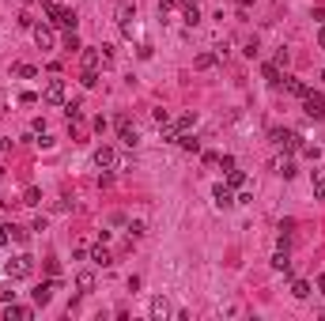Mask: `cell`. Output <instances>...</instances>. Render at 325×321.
<instances>
[{
	"instance_id": "obj_15",
	"label": "cell",
	"mask_w": 325,
	"mask_h": 321,
	"mask_svg": "<svg viewBox=\"0 0 325 321\" xmlns=\"http://www.w3.org/2000/svg\"><path fill=\"white\" fill-rule=\"evenodd\" d=\"M91 261H95V265H102V268H106V265H113V257H110V249H106V246H102V242H99V246H95V249H91Z\"/></svg>"
},
{
	"instance_id": "obj_20",
	"label": "cell",
	"mask_w": 325,
	"mask_h": 321,
	"mask_svg": "<svg viewBox=\"0 0 325 321\" xmlns=\"http://www.w3.org/2000/svg\"><path fill=\"white\" fill-rule=\"evenodd\" d=\"M310 291H314L310 280H295V284H291V295L299 299V303H303V299H310Z\"/></svg>"
},
{
	"instance_id": "obj_5",
	"label": "cell",
	"mask_w": 325,
	"mask_h": 321,
	"mask_svg": "<svg viewBox=\"0 0 325 321\" xmlns=\"http://www.w3.org/2000/svg\"><path fill=\"white\" fill-rule=\"evenodd\" d=\"M53 291H61V280H57V276H53V280H45V284H38V287L31 291V299H34L38 306H45V303L53 299Z\"/></svg>"
},
{
	"instance_id": "obj_35",
	"label": "cell",
	"mask_w": 325,
	"mask_h": 321,
	"mask_svg": "<svg viewBox=\"0 0 325 321\" xmlns=\"http://www.w3.org/2000/svg\"><path fill=\"white\" fill-rule=\"evenodd\" d=\"M8 231H12V238H15V242H27V235H31L27 227H8Z\"/></svg>"
},
{
	"instance_id": "obj_39",
	"label": "cell",
	"mask_w": 325,
	"mask_h": 321,
	"mask_svg": "<svg viewBox=\"0 0 325 321\" xmlns=\"http://www.w3.org/2000/svg\"><path fill=\"white\" fill-rule=\"evenodd\" d=\"M151 118H155V125H167V121H170V113H167V110H155Z\"/></svg>"
},
{
	"instance_id": "obj_34",
	"label": "cell",
	"mask_w": 325,
	"mask_h": 321,
	"mask_svg": "<svg viewBox=\"0 0 325 321\" xmlns=\"http://www.w3.org/2000/svg\"><path fill=\"white\" fill-rule=\"evenodd\" d=\"M257 50H261V42H257V38H250V42H246V50H242V53H246V57H257Z\"/></svg>"
},
{
	"instance_id": "obj_44",
	"label": "cell",
	"mask_w": 325,
	"mask_h": 321,
	"mask_svg": "<svg viewBox=\"0 0 325 321\" xmlns=\"http://www.w3.org/2000/svg\"><path fill=\"white\" fill-rule=\"evenodd\" d=\"M8 238H12V231H8V227H4V223H0V246H4V242H8Z\"/></svg>"
},
{
	"instance_id": "obj_4",
	"label": "cell",
	"mask_w": 325,
	"mask_h": 321,
	"mask_svg": "<svg viewBox=\"0 0 325 321\" xmlns=\"http://www.w3.org/2000/svg\"><path fill=\"white\" fill-rule=\"evenodd\" d=\"M272 140L280 144L284 151H299L303 148V136L295 132V129H272Z\"/></svg>"
},
{
	"instance_id": "obj_33",
	"label": "cell",
	"mask_w": 325,
	"mask_h": 321,
	"mask_svg": "<svg viewBox=\"0 0 325 321\" xmlns=\"http://www.w3.org/2000/svg\"><path fill=\"white\" fill-rule=\"evenodd\" d=\"M299 151H303V155H307V159H314V163H318V155H321L318 148H314V144H303V148H299Z\"/></svg>"
},
{
	"instance_id": "obj_30",
	"label": "cell",
	"mask_w": 325,
	"mask_h": 321,
	"mask_svg": "<svg viewBox=\"0 0 325 321\" xmlns=\"http://www.w3.org/2000/svg\"><path fill=\"white\" fill-rule=\"evenodd\" d=\"M144 231H148L144 219H132V223H129V238H144Z\"/></svg>"
},
{
	"instance_id": "obj_11",
	"label": "cell",
	"mask_w": 325,
	"mask_h": 321,
	"mask_svg": "<svg viewBox=\"0 0 325 321\" xmlns=\"http://www.w3.org/2000/svg\"><path fill=\"white\" fill-rule=\"evenodd\" d=\"M212 200H216V208H231L235 204V189L227 186V181H219V186L212 189Z\"/></svg>"
},
{
	"instance_id": "obj_18",
	"label": "cell",
	"mask_w": 325,
	"mask_h": 321,
	"mask_svg": "<svg viewBox=\"0 0 325 321\" xmlns=\"http://www.w3.org/2000/svg\"><path fill=\"white\" fill-rule=\"evenodd\" d=\"M151 317H167L170 314V303H167V299H163V295H155V299H151Z\"/></svg>"
},
{
	"instance_id": "obj_26",
	"label": "cell",
	"mask_w": 325,
	"mask_h": 321,
	"mask_svg": "<svg viewBox=\"0 0 325 321\" xmlns=\"http://www.w3.org/2000/svg\"><path fill=\"white\" fill-rule=\"evenodd\" d=\"M181 12H185V27H197V23H200V8H197V4L181 8Z\"/></svg>"
},
{
	"instance_id": "obj_40",
	"label": "cell",
	"mask_w": 325,
	"mask_h": 321,
	"mask_svg": "<svg viewBox=\"0 0 325 321\" xmlns=\"http://www.w3.org/2000/svg\"><path fill=\"white\" fill-rule=\"evenodd\" d=\"M235 204H253V193H246V189H242V193L235 197Z\"/></svg>"
},
{
	"instance_id": "obj_46",
	"label": "cell",
	"mask_w": 325,
	"mask_h": 321,
	"mask_svg": "<svg viewBox=\"0 0 325 321\" xmlns=\"http://www.w3.org/2000/svg\"><path fill=\"white\" fill-rule=\"evenodd\" d=\"M318 295H325V276H318Z\"/></svg>"
},
{
	"instance_id": "obj_1",
	"label": "cell",
	"mask_w": 325,
	"mask_h": 321,
	"mask_svg": "<svg viewBox=\"0 0 325 321\" xmlns=\"http://www.w3.org/2000/svg\"><path fill=\"white\" fill-rule=\"evenodd\" d=\"M42 12L50 15L53 27H61V31H76V12H72V8H61V4H53V0H42Z\"/></svg>"
},
{
	"instance_id": "obj_7",
	"label": "cell",
	"mask_w": 325,
	"mask_h": 321,
	"mask_svg": "<svg viewBox=\"0 0 325 321\" xmlns=\"http://www.w3.org/2000/svg\"><path fill=\"white\" fill-rule=\"evenodd\" d=\"M118 23H121V34L132 38V31H136V8L121 4V8H118Z\"/></svg>"
},
{
	"instance_id": "obj_32",
	"label": "cell",
	"mask_w": 325,
	"mask_h": 321,
	"mask_svg": "<svg viewBox=\"0 0 325 321\" xmlns=\"http://www.w3.org/2000/svg\"><path fill=\"white\" fill-rule=\"evenodd\" d=\"M314 197H318V200H325V178H321V174L314 178Z\"/></svg>"
},
{
	"instance_id": "obj_13",
	"label": "cell",
	"mask_w": 325,
	"mask_h": 321,
	"mask_svg": "<svg viewBox=\"0 0 325 321\" xmlns=\"http://www.w3.org/2000/svg\"><path fill=\"white\" fill-rule=\"evenodd\" d=\"M284 91H288V95H295V99H303V95H307L310 87L303 83V80H291V76H284Z\"/></svg>"
},
{
	"instance_id": "obj_24",
	"label": "cell",
	"mask_w": 325,
	"mask_h": 321,
	"mask_svg": "<svg viewBox=\"0 0 325 321\" xmlns=\"http://www.w3.org/2000/svg\"><path fill=\"white\" fill-rule=\"evenodd\" d=\"M76 287H80L83 295H87V291H95V276H91V272H80V276H76Z\"/></svg>"
},
{
	"instance_id": "obj_47",
	"label": "cell",
	"mask_w": 325,
	"mask_h": 321,
	"mask_svg": "<svg viewBox=\"0 0 325 321\" xmlns=\"http://www.w3.org/2000/svg\"><path fill=\"white\" fill-rule=\"evenodd\" d=\"M253 4V0H238V8H242V12H246V8H250Z\"/></svg>"
},
{
	"instance_id": "obj_25",
	"label": "cell",
	"mask_w": 325,
	"mask_h": 321,
	"mask_svg": "<svg viewBox=\"0 0 325 321\" xmlns=\"http://www.w3.org/2000/svg\"><path fill=\"white\" fill-rule=\"evenodd\" d=\"M12 72L19 76V80H34V76H38V68H34V64H15Z\"/></svg>"
},
{
	"instance_id": "obj_36",
	"label": "cell",
	"mask_w": 325,
	"mask_h": 321,
	"mask_svg": "<svg viewBox=\"0 0 325 321\" xmlns=\"http://www.w3.org/2000/svg\"><path fill=\"white\" fill-rule=\"evenodd\" d=\"M219 167H223V174L235 170V155H219Z\"/></svg>"
},
{
	"instance_id": "obj_43",
	"label": "cell",
	"mask_w": 325,
	"mask_h": 321,
	"mask_svg": "<svg viewBox=\"0 0 325 321\" xmlns=\"http://www.w3.org/2000/svg\"><path fill=\"white\" fill-rule=\"evenodd\" d=\"M314 23H318V27L325 23V8H314Z\"/></svg>"
},
{
	"instance_id": "obj_6",
	"label": "cell",
	"mask_w": 325,
	"mask_h": 321,
	"mask_svg": "<svg viewBox=\"0 0 325 321\" xmlns=\"http://www.w3.org/2000/svg\"><path fill=\"white\" fill-rule=\"evenodd\" d=\"M95 167H99V170H113V167H118V151H113L110 144L95 148Z\"/></svg>"
},
{
	"instance_id": "obj_14",
	"label": "cell",
	"mask_w": 325,
	"mask_h": 321,
	"mask_svg": "<svg viewBox=\"0 0 325 321\" xmlns=\"http://www.w3.org/2000/svg\"><path fill=\"white\" fill-rule=\"evenodd\" d=\"M261 76H265V80H269L272 87H280L284 80H280V64H276V61H269V64H261Z\"/></svg>"
},
{
	"instance_id": "obj_45",
	"label": "cell",
	"mask_w": 325,
	"mask_h": 321,
	"mask_svg": "<svg viewBox=\"0 0 325 321\" xmlns=\"http://www.w3.org/2000/svg\"><path fill=\"white\" fill-rule=\"evenodd\" d=\"M318 45L325 50V23H321V31H318Z\"/></svg>"
},
{
	"instance_id": "obj_42",
	"label": "cell",
	"mask_w": 325,
	"mask_h": 321,
	"mask_svg": "<svg viewBox=\"0 0 325 321\" xmlns=\"http://www.w3.org/2000/svg\"><path fill=\"white\" fill-rule=\"evenodd\" d=\"M170 8H174V0H159V15H167Z\"/></svg>"
},
{
	"instance_id": "obj_31",
	"label": "cell",
	"mask_w": 325,
	"mask_h": 321,
	"mask_svg": "<svg viewBox=\"0 0 325 321\" xmlns=\"http://www.w3.org/2000/svg\"><path fill=\"white\" fill-rule=\"evenodd\" d=\"M64 50H83V45H80V38H76V31H68V34H64Z\"/></svg>"
},
{
	"instance_id": "obj_22",
	"label": "cell",
	"mask_w": 325,
	"mask_h": 321,
	"mask_svg": "<svg viewBox=\"0 0 325 321\" xmlns=\"http://www.w3.org/2000/svg\"><path fill=\"white\" fill-rule=\"evenodd\" d=\"M174 144H181V148H185V151H193V155L200 151V140H197V136H189V132H181Z\"/></svg>"
},
{
	"instance_id": "obj_23",
	"label": "cell",
	"mask_w": 325,
	"mask_h": 321,
	"mask_svg": "<svg viewBox=\"0 0 325 321\" xmlns=\"http://www.w3.org/2000/svg\"><path fill=\"white\" fill-rule=\"evenodd\" d=\"M102 64V50H83V68H99Z\"/></svg>"
},
{
	"instance_id": "obj_2",
	"label": "cell",
	"mask_w": 325,
	"mask_h": 321,
	"mask_svg": "<svg viewBox=\"0 0 325 321\" xmlns=\"http://www.w3.org/2000/svg\"><path fill=\"white\" fill-rule=\"evenodd\" d=\"M31 272H34V257H31V254H19V257H12V261L4 265V276H8V280H27Z\"/></svg>"
},
{
	"instance_id": "obj_3",
	"label": "cell",
	"mask_w": 325,
	"mask_h": 321,
	"mask_svg": "<svg viewBox=\"0 0 325 321\" xmlns=\"http://www.w3.org/2000/svg\"><path fill=\"white\" fill-rule=\"evenodd\" d=\"M303 110H307V118L325 121V95L321 91H307V95H303Z\"/></svg>"
},
{
	"instance_id": "obj_19",
	"label": "cell",
	"mask_w": 325,
	"mask_h": 321,
	"mask_svg": "<svg viewBox=\"0 0 325 321\" xmlns=\"http://www.w3.org/2000/svg\"><path fill=\"white\" fill-rule=\"evenodd\" d=\"M246 181H250V178H246V170H238V167L227 170V186H231V189H242Z\"/></svg>"
},
{
	"instance_id": "obj_21",
	"label": "cell",
	"mask_w": 325,
	"mask_h": 321,
	"mask_svg": "<svg viewBox=\"0 0 325 321\" xmlns=\"http://www.w3.org/2000/svg\"><path fill=\"white\" fill-rule=\"evenodd\" d=\"M170 125H174L178 136H181L185 129H193V125H197V113H181V118H178V121H170Z\"/></svg>"
},
{
	"instance_id": "obj_10",
	"label": "cell",
	"mask_w": 325,
	"mask_h": 321,
	"mask_svg": "<svg viewBox=\"0 0 325 321\" xmlns=\"http://www.w3.org/2000/svg\"><path fill=\"white\" fill-rule=\"evenodd\" d=\"M34 42H38V50H53L57 45V34H53V27H42V23H34Z\"/></svg>"
},
{
	"instance_id": "obj_38",
	"label": "cell",
	"mask_w": 325,
	"mask_h": 321,
	"mask_svg": "<svg viewBox=\"0 0 325 321\" xmlns=\"http://www.w3.org/2000/svg\"><path fill=\"white\" fill-rule=\"evenodd\" d=\"M19 27H27V31H34V19H31V12H23V15H19Z\"/></svg>"
},
{
	"instance_id": "obj_8",
	"label": "cell",
	"mask_w": 325,
	"mask_h": 321,
	"mask_svg": "<svg viewBox=\"0 0 325 321\" xmlns=\"http://www.w3.org/2000/svg\"><path fill=\"white\" fill-rule=\"evenodd\" d=\"M118 140L125 144V148H136V144H140L136 125H129V118H118Z\"/></svg>"
},
{
	"instance_id": "obj_29",
	"label": "cell",
	"mask_w": 325,
	"mask_h": 321,
	"mask_svg": "<svg viewBox=\"0 0 325 321\" xmlns=\"http://www.w3.org/2000/svg\"><path fill=\"white\" fill-rule=\"evenodd\" d=\"M23 204H27V208H34V204H42V193H38V189L31 186V189L23 193Z\"/></svg>"
},
{
	"instance_id": "obj_41",
	"label": "cell",
	"mask_w": 325,
	"mask_h": 321,
	"mask_svg": "<svg viewBox=\"0 0 325 321\" xmlns=\"http://www.w3.org/2000/svg\"><path fill=\"white\" fill-rule=\"evenodd\" d=\"M0 303H4V306H8V303H15V291H0Z\"/></svg>"
},
{
	"instance_id": "obj_17",
	"label": "cell",
	"mask_w": 325,
	"mask_h": 321,
	"mask_svg": "<svg viewBox=\"0 0 325 321\" xmlns=\"http://www.w3.org/2000/svg\"><path fill=\"white\" fill-rule=\"evenodd\" d=\"M272 268H276V272H291V257H288V249H276V254H272Z\"/></svg>"
},
{
	"instance_id": "obj_12",
	"label": "cell",
	"mask_w": 325,
	"mask_h": 321,
	"mask_svg": "<svg viewBox=\"0 0 325 321\" xmlns=\"http://www.w3.org/2000/svg\"><path fill=\"white\" fill-rule=\"evenodd\" d=\"M4 317H8V321H31V317H34V310H31V306H15V303H8Z\"/></svg>"
},
{
	"instance_id": "obj_37",
	"label": "cell",
	"mask_w": 325,
	"mask_h": 321,
	"mask_svg": "<svg viewBox=\"0 0 325 321\" xmlns=\"http://www.w3.org/2000/svg\"><path fill=\"white\" fill-rule=\"evenodd\" d=\"M19 102H23V106H34L38 95H34V91H23V95H19Z\"/></svg>"
},
{
	"instance_id": "obj_48",
	"label": "cell",
	"mask_w": 325,
	"mask_h": 321,
	"mask_svg": "<svg viewBox=\"0 0 325 321\" xmlns=\"http://www.w3.org/2000/svg\"><path fill=\"white\" fill-rule=\"evenodd\" d=\"M178 4H181V8H189V4H197V0H178Z\"/></svg>"
},
{
	"instance_id": "obj_9",
	"label": "cell",
	"mask_w": 325,
	"mask_h": 321,
	"mask_svg": "<svg viewBox=\"0 0 325 321\" xmlns=\"http://www.w3.org/2000/svg\"><path fill=\"white\" fill-rule=\"evenodd\" d=\"M42 102H50V106H61V102H64V80H50V83H45V91H42Z\"/></svg>"
},
{
	"instance_id": "obj_16",
	"label": "cell",
	"mask_w": 325,
	"mask_h": 321,
	"mask_svg": "<svg viewBox=\"0 0 325 321\" xmlns=\"http://www.w3.org/2000/svg\"><path fill=\"white\" fill-rule=\"evenodd\" d=\"M272 167H276V174H280V178H295V159H288V155H284V159H276Z\"/></svg>"
},
{
	"instance_id": "obj_27",
	"label": "cell",
	"mask_w": 325,
	"mask_h": 321,
	"mask_svg": "<svg viewBox=\"0 0 325 321\" xmlns=\"http://www.w3.org/2000/svg\"><path fill=\"white\" fill-rule=\"evenodd\" d=\"M80 83H83V87H95V83H99V68H83Z\"/></svg>"
},
{
	"instance_id": "obj_28",
	"label": "cell",
	"mask_w": 325,
	"mask_h": 321,
	"mask_svg": "<svg viewBox=\"0 0 325 321\" xmlns=\"http://www.w3.org/2000/svg\"><path fill=\"white\" fill-rule=\"evenodd\" d=\"M216 61H219V57H216V53H200V57H197V61H193V64L200 68V72H204V68H212Z\"/></svg>"
}]
</instances>
